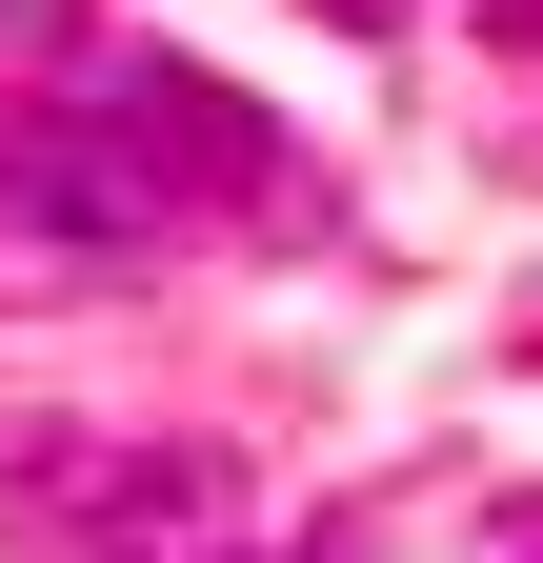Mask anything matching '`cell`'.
I'll list each match as a JSON object with an SVG mask.
<instances>
[{
	"mask_svg": "<svg viewBox=\"0 0 543 563\" xmlns=\"http://www.w3.org/2000/svg\"><path fill=\"white\" fill-rule=\"evenodd\" d=\"M282 181V121L201 60H101L81 101H21L0 121V262H142L181 222Z\"/></svg>",
	"mask_w": 543,
	"mask_h": 563,
	"instance_id": "cell-1",
	"label": "cell"
},
{
	"mask_svg": "<svg viewBox=\"0 0 543 563\" xmlns=\"http://www.w3.org/2000/svg\"><path fill=\"white\" fill-rule=\"evenodd\" d=\"M222 523V463L201 443H21L0 463V563H181Z\"/></svg>",
	"mask_w": 543,
	"mask_h": 563,
	"instance_id": "cell-2",
	"label": "cell"
},
{
	"mask_svg": "<svg viewBox=\"0 0 543 563\" xmlns=\"http://www.w3.org/2000/svg\"><path fill=\"white\" fill-rule=\"evenodd\" d=\"M503 41H523V60H543V0H503Z\"/></svg>",
	"mask_w": 543,
	"mask_h": 563,
	"instance_id": "cell-3",
	"label": "cell"
}]
</instances>
